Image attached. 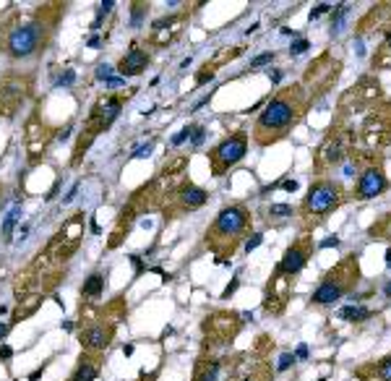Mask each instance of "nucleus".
<instances>
[{
  "mask_svg": "<svg viewBox=\"0 0 391 381\" xmlns=\"http://www.w3.org/2000/svg\"><path fill=\"white\" fill-rule=\"evenodd\" d=\"M305 92L303 86L287 89V92H279L277 97H271L264 107V113L256 120V128H253V141L258 146H269L274 141L284 139L290 128L297 123V118L303 115L305 110Z\"/></svg>",
  "mask_w": 391,
  "mask_h": 381,
  "instance_id": "1",
  "label": "nucleus"
},
{
  "mask_svg": "<svg viewBox=\"0 0 391 381\" xmlns=\"http://www.w3.org/2000/svg\"><path fill=\"white\" fill-rule=\"evenodd\" d=\"M248 222H250V214L243 207H224L214 217L209 233H206V243L219 256V261H224L227 256L235 253V248L240 245V240L248 230Z\"/></svg>",
  "mask_w": 391,
  "mask_h": 381,
  "instance_id": "2",
  "label": "nucleus"
},
{
  "mask_svg": "<svg viewBox=\"0 0 391 381\" xmlns=\"http://www.w3.org/2000/svg\"><path fill=\"white\" fill-rule=\"evenodd\" d=\"M357 277H360V266H357V259L355 256H344L334 269H329V272L324 274V280H321V285L313 290L310 300L316 306H329L339 298H344L350 293V290L357 285Z\"/></svg>",
  "mask_w": 391,
  "mask_h": 381,
  "instance_id": "3",
  "label": "nucleus"
},
{
  "mask_svg": "<svg viewBox=\"0 0 391 381\" xmlns=\"http://www.w3.org/2000/svg\"><path fill=\"white\" fill-rule=\"evenodd\" d=\"M342 204V188L334 181H316L303 201V222L305 225H318L329 212H334Z\"/></svg>",
  "mask_w": 391,
  "mask_h": 381,
  "instance_id": "4",
  "label": "nucleus"
},
{
  "mask_svg": "<svg viewBox=\"0 0 391 381\" xmlns=\"http://www.w3.org/2000/svg\"><path fill=\"white\" fill-rule=\"evenodd\" d=\"M47 37H50V29L42 18H34L29 24H21L16 29H11L8 39H6V50L11 58H32L37 55L44 44H47Z\"/></svg>",
  "mask_w": 391,
  "mask_h": 381,
  "instance_id": "5",
  "label": "nucleus"
},
{
  "mask_svg": "<svg viewBox=\"0 0 391 381\" xmlns=\"http://www.w3.org/2000/svg\"><path fill=\"white\" fill-rule=\"evenodd\" d=\"M248 151V133L245 131H235L227 139H222L212 151H209V167L214 177H222L229 167H235Z\"/></svg>",
  "mask_w": 391,
  "mask_h": 381,
  "instance_id": "6",
  "label": "nucleus"
},
{
  "mask_svg": "<svg viewBox=\"0 0 391 381\" xmlns=\"http://www.w3.org/2000/svg\"><path fill=\"white\" fill-rule=\"evenodd\" d=\"M115 319L110 316H91L81 324V332H79V340H81V347L84 352H91V355H102L107 350V345L112 342V334H115Z\"/></svg>",
  "mask_w": 391,
  "mask_h": 381,
  "instance_id": "7",
  "label": "nucleus"
},
{
  "mask_svg": "<svg viewBox=\"0 0 391 381\" xmlns=\"http://www.w3.org/2000/svg\"><path fill=\"white\" fill-rule=\"evenodd\" d=\"M120 107H123V97H118V94L102 97L94 107H91V113H89V118H86V133H91V136L97 139L99 133H102L105 128H110L112 120L120 115Z\"/></svg>",
  "mask_w": 391,
  "mask_h": 381,
  "instance_id": "8",
  "label": "nucleus"
},
{
  "mask_svg": "<svg viewBox=\"0 0 391 381\" xmlns=\"http://www.w3.org/2000/svg\"><path fill=\"white\" fill-rule=\"evenodd\" d=\"M271 378H274L271 366L266 361H261V358H253V355L238 358V363L227 373V381H271Z\"/></svg>",
  "mask_w": 391,
  "mask_h": 381,
  "instance_id": "9",
  "label": "nucleus"
},
{
  "mask_svg": "<svg viewBox=\"0 0 391 381\" xmlns=\"http://www.w3.org/2000/svg\"><path fill=\"white\" fill-rule=\"evenodd\" d=\"M310 251H313V238H300L297 243H292L284 251L279 266H277V280L279 277H292V274L300 272V269L308 264V259H310Z\"/></svg>",
  "mask_w": 391,
  "mask_h": 381,
  "instance_id": "10",
  "label": "nucleus"
},
{
  "mask_svg": "<svg viewBox=\"0 0 391 381\" xmlns=\"http://www.w3.org/2000/svg\"><path fill=\"white\" fill-rule=\"evenodd\" d=\"M203 204H206V191L193 186V183H186L170 196V207H165V214L175 217V214H183V212H193Z\"/></svg>",
  "mask_w": 391,
  "mask_h": 381,
  "instance_id": "11",
  "label": "nucleus"
},
{
  "mask_svg": "<svg viewBox=\"0 0 391 381\" xmlns=\"http://www.w3.org/2000/svg\"><path fill=\"white\" fill-rule=\"evenodd\" d=\"M240 329V316L238 313H214L212 319H206L203 332L219 345V342H229Z\"/></svg>",
  "mask_w": 391,
  "mask_h": 381,
  "instance_id": "12",
  "label": "nucleus"
},
{
  "mask_svg": "<svg viewBox=\"0 0 391 381\" xmlns=\"http://www.w3.org/2000/svg\"><path fill=\"white\" fill-rule=\"evenodd\" d=\"M386 175H383V170L381 167H376V165H368L362 172H360V177H357V186H355V196L357 198H376L378 193H383L386 191Z\"/></svg>",
  "mask_w": 391,
  "mask_h": 381,
  "instance_id": "13",
  "label": "nucleus"
},
{
  "mask_svg": "<svg viewBox=\"0 0 391 381\" xmlns=\"http://www.w3.org/2000/svg\"><path fill=\"white\" fill-rule=\"evenodd\" d=\"M350 141H355V139L352 136H344V133H339V131L331 128L326 144L321 146V151H318V165H326V167L339 165L344 160V154H347V144Z\"/></svg>",
  "mask_w": 391,
  "mask_h": 381,
  "instance_id": "14",
  "label": "nucleus"
},
{
  "mask_svg": "<svg viewBox=\"0 0 391 381\" xmlns=\"http://www.w3.org/2000/svg\"><path fill=\"white\" fill-rule=\"evenodd\" d=\"M21 99H24V89L16 81H0V113L11 115Z\"/></svg>",
  "mask_w": 391,
  "mask_h": 381,
  "instance_id": "15",
  "label": "nucleus"
},
{
  "mask_svg": "<svg viewBox=\"0 0 391 381\" xmlns=\"http://www.w3.org/2000/svg\"><path fill=\"white\" fill-rule=\"evenodd\" d=\"M97 376H99V355L81 352L79 366H76V371L71 373V378H68V381H94Z\"/></svg>",
  "mask_w": 391,
  "mask_h": 381,
  "instance_id": "16",
  "label": "nucleus"
},
{
  "mask_svg": "<svg viewBox=\"0 0 391 381\" xmlns=\"http://www.w3.org/2000/svg\"><path fill=\"white\" fill-rule=\"evenodd\" d=\"M146 63H149V55H146L144 50L131 47V50L125 53V58L120 60L118 71H120L123 76H136V73H141V71L146 68Z\"/></svg>",
  "mask_w": 391,
  "mask_h": 381,
  "instance_id": "17",
  "label": "nucleus"
},
{
  "mask_svg": "<svg viewBox=\"0 0 391 381\" xmlns=\"http://www.w3.org/2000/svg\"><path fill=\"white\" fill-rule=\"evenodd\" d=\"M219 373H222V363L217 358L201 355L193 368V381H219Z\"/></svg>",
  "mask_w": 391,
  "mask_h": 381,
  "instance_id": "18",
  "label": "nucleus"
},
{
  "mask_svg": "<svg viewBox=\"0 0 391 381\" xmlns=\"http://www.w3.org/2000/svg\"><path fill=\"white\" fill-rule=\"evenodd\" d=\"M371 316H373V311H371V308H365V306H344V308L339 311V319H344V321H355V324L368 321Z\"/></svg>",
  "mask_w": 391,
  "mask_h": 381,
  "instance_id": "19",
  "label": "nucleus"
},
{
  "mask_svg": "<svg viewBox=\"0 0 391 381\" xmlns=\"http://www.w3.org/2000/svg\"><path fill=\"white\" fill-rule=\"evenodd\" d=\"M105 293V274H91L84 287H81V295L84 298H99Z\"/></svg>",
  "mask_w": 391,
  "mask_h": 381,
  "instance_id": "20",
  "label": "nucleus"
},
{
  "mask_svg": "<svg viewBox=\"0 0 391 381\" xmlns=\"http://www.w3.org/2000/svg\"><path fill=\"white\" fill-rule=\"evenodd\" d=\"M373 65H378V68H383V65H391V32L386 34V42L381 44L378 55L373 58Z\"/></svg>",
  "mask_w": 391,
  "mask_h": 381,
  "instance_id": "21",
  "label": "nucleus"
},
{
  "mask_svg": "<svg viewBox=\"0 0 391 381\" xmlns=\"http://www.w3.org/2000/svg\"><path fill=\"white\" fill-rule=\"evenodd\" d=\"M373 376H376V381H391V355L381 358L373 366Z\"/></svg>",
  "mask_w": 391,
  "mask_h": 381,
  "instance_id": "22",
  "label": "nucleus"
},
{
  "mask_svg": "<svg viewBox=\"0 0 391 381\" xmlns=\"http://www.w3.org/2000/svg\"><path fill=\"white\" fill-rule=\"evenodd\" d=\"M287 217H292V207H287V204H271V209H269V219H287Z\"/></svg>",
  "mask_w": 391,
  "mask_h": 381,
  "instance_id": "23",
  "label": "nucleus"
},
{
  "mask_svg": "<svg viewBox=\"0 0 391 381\" xmlns=\"http://www.w3.org/2000/svg\"><path fill=\"white\" fill-rule=\"evenodd\" d=\"M18 222V209H13L6 219H3V238L6 240H11V233H13V225Z\"/></svg>",
  "mask_w": 391,
  "mask_h": 381,
  "instance_id": "24",
  "label": "nucleus"
},
{
  "mask_svg": "<svg viewBox=\"0 0 391 381\" xmlns=\"http://www.w3.org/2000/svg\"><path fill=\"white\" fill-rule=\"evenodd\" d=\"M305 50H308V39H297V42H292L290 55H303Z\"/></svg>",
  "mask_w": 391,
  "mask_h": 381,
  "instance_id": "25",
  "label": "nucleus"
},
{
  "mask_svg": "<svg viewBox=\"0 0 391 381\" xmlns=\"http://www.w3.org/2000/svg\"><path fill=\"white\" fill-rule=\"evenodd\" d=\"M112 8H115V3H112V0H107V3H102V6H99V11H97V24H94V27H99L102 16H107V13H110Z\"/></svg>",
  "mask_w": 391,
  "mask_h": 381,
  "instance_id": "26",
  "label": "nucleus"
},
{
  "mask_svg": "<svg viewBox=\"0 0 391 381\" xmlns=\"http://www.w3.org/2000/svg\"><path fill=\"white\" fill-rule=\"evenodd\" d=\"M258 245H261V233H253L245 240V251H253V248H258Z\"/></svg>",
  "mask_w": 391,
  "mask_h": 381,
  "instance_id": "27",
  "label": "nucleus"
},
{
  "mask_svg": "<svg viewBox=\"0 0 391 381\" xmlns=\"http://www.w3.org/2000/svg\"><path fill=\"white\" fill-rule=\"evenodd\" d=\"M191 131H193V125H186V128H183L180 133H177V136H172V144L177 146V144H183V141H186L188 136H191Z\"/></svg>",
  "mask_w": 391,
  "mask_h": 381,
  "instance_id": "28",
  "label": "nucleus"
},
{
  "mask_svg": "<svg viewBox=\"0 0 391 381\" xmlns=\"http://www.w3.org/2000/svg\"><path fill=\"white\" fill-rule=\"evenodd\" d=\"M329 11H331V6H329V3H321V6H316V8L310 11V21H313V18H318V16H324V13H329Z\"/></svg>",
  "mask_w": 391,
  "mask_h": 381,
  "instance_id": "29",
  "label": "nucleus"
},
{
  "mask_svg": "<svg viewBox=\"0 0 391 381\" xmlns=\"http://www.w3.org/2000/svg\"><path fill=\"white\" fill-rule=\"evenodd\" d=\"M295 363V355L292 352H284L282 358H279V371H284V368H290Z\"/></svg>",
  "mask_w": 391,
  "mask_h": 381,
  "instance_id": "30",
  "label": "nucleus"
},
{
  "mask_svg": "<svg viewBox=\"0 0 391 381\" xmlns=\"http://www.w3.org/2000/svg\"><path fill=\"white\" fill-rule=\"evenodd\" d=\"M269 60H274V53H264V55H258V58H253L250 65L256 68V65H264V63H269Z\"/></svg>",
  "mask_w": 391,
  "mask_h": 381,
  "instance_id": "31",
  "label": "nucleus"
},
{
  "mask_svg": "<svg viewBox=\"0 0 391 381\" xmlns=\"http://www.w3.org/2000/svg\"><path fill=\"white\" fill-rule=\"evenodd\" d=\"M214 79V71L212 68H203L198 76H196V84H206V81H212Z\"/></svg>",
  "mask_w": 391,
  "mask_h": 381,
  "instance_id": "32",
  "label": "nucleus"
},
{
  "mask_svg": "<svg viewBox=\"0 0 391 381\" xmlns=\"http://www.w3.org/2000/svg\"><path fill=\"white\" fill-rule=\"evenodd\" d=\"M97 79H105V81L112 79V68H110V65H99V68H97Z\"/></svg>",
  "mask_w": 391,
  "mask_h": 381,
  "instance_id": "33",
  "label": "nucleus"
},
{
  "mask_svg": "<svg viewBox=\"0 0 391 381\" xmlns=\"http://www.w3.org/2000/svg\"><path fill=\"white\" fill-rule=\"evenodd\" d=\"M151 149H154V144L149 141V144H144V146L136 149V151H133V157H149V154H151Z\"/></svg>",
  "mask_w": 391,
  "mask_h": 381,
  "instance_id": "34",
  "label": "nucleus"
},
{
  "mask_svg": "<svg viewBox=\"0 0 391 381\" xmlns=\"http://www.w3.org/2000/svg\"><path fill=\"white\" fill-rule=\"evenodd\" d=\"M191 133H193V146H198V144L203 141V128H201V125H193Z\"/></svg>",
  "mask_w": 391,
  "mask_h": 381,
  "instance_id": "35",
  "label": "nucleus"
},
{
  "mask_svg": "<svg viewBox=\"0 0 391 381\" xmlns=\"http://www.w3.org/2000/svg\"><path fill=\"white\" fill-rule=\"evenodd\" d=\"M73 81H76V73H73V71H65V73L58 79V84H65V86H68V84H73Z\"/></svg>",
  "mask_w": 391,
  "mask_h": 381,
  "instance_id": "36",
  "label": "nucleus"
},
{
  "mask_svg": "<svg viewBox=\"0 0 391 381\" xmlns=\"http://www.w3.org/2000/svg\"><path fill=\"white\" fill-rule=\"evenodd\" d=\"M141 13H144V6H133V24L139 27V21H141Z\"/></svg>",
  "mask_w": 391,
  "mask_h": 381,
  "instance_id": "37",
  "label": "nucleus"
},
{
  "mask_svg": "<svg viewBox=\"0 0 391 381\" xmlns=\"http://www.w3.org/2000/svg\"><path fill=\"white\" fill-rule=\"evenodd\" d=\"M105 84H107L110 89H118V86H123V84H125V79H118V76H112V79H110V81H105Z\"/></svg>",
  "mask_w": 391,
  "mask_h": 381,
  "instance_id": "38",
  "label": "nucleus"
},
{
  "mask_svg": "<svg viewBox=\"0 0 391 381\" xmlns=\"http://www.w3.org/2000/svg\"><path fill=\"white\" fill-rule=\"evenodd\" d=\"M11 355H13V350H11L8 345H0V358H6V361H8Z\"/></svg>",
  "mask_w": 391,
  "mask_h": 381,
  "instance_id": "39",
  "label": "nucleus"
},
{
  "mask_svg": "<svg viewBox=\"0 0 391 381\" xmlns=\"http://www.w3.org/2000/svg\"><path fill=\"white\" fill-rule=\"evenodd\" d=\"M321 248H329V245H339V238H329V240H324V243H318Z\"/></svg>",
  "mask_w": 391,
  "mask_h": 381,
  "instance_id": "40",
  "label": "nucleus"
},
{
  "mask_svg": "<svg viewBox=\"0 0 391 381\" xmlns=\"http://www.w3.org/2000/svg\"><path fill=\"white\" fill-rule=\"evenodd\" d=\"M282 188H284V191H297V183H295V181H284Z\"/></svg>",
  "mask_w": 391,
  "mask_h": 381,
  "instance_id": "41",
  "label": "nucleus"
},
{
  "mask_svg": "<svg viewBox=\"0 0 391 381\" xmlns=\"http://www.w3.org/2000/svg\"><path fill=\"white\" fill-rule=\"evenodd\" d=\"M305 355H308V347L300 345V347H297V355H295V358H305Z\"/></svg>",
  "mask_w": 391,
  "mask_h": 381,
  "instance_id": "42",
  "label": "nucleus"
},
{
  "mask_svg": "<svg viewBox=\"0 0 391 381\" xmlns=\"http://www.w3.org/2000/svg\"><path fill=\"white\" fill-rule=\"evenodd\" d=\"M271 81L279 84V81H282V71H274V73H271Z\"/></svg>",
  "mask_w": 391,
  "mask_h": 381,
  "instance_id": "43",
  "label": "nucleus"
},
{
  "mask_svg": "<svg viewBox=\"0 0 391 381\" xmlns=\"http://www.w3.org/2000/svg\"><path fill=\"white\" fill-rule=\"evenodd\" d=\"M6 334H8V324H0V340H3Z\"/></svg>",
  "mask_w": 391,
  "mask_h": 381,
  "instance_id": "44",
  "label": "nucleus"
},
{
  "mask_svg": "<svg viewBox=\"0 0 391 381\" xmlns=\"http://www.w3.org/2000/svg\"><path fill=\"white\" fill-rule=\"evenodd\" d=\"M386 266H388V272H391V248L386 251Z\"/></svg>",
  "mask_w": 391,
  "mask_h": 381,
  "instance_id": "45",
  "label": "nucleus"
},
{
  "mask_svg": "<svg viewBox=\"0 0 391 381\" xmlns=\"http://www.w3.org/2000/svg\"><path fill=\"white\" fill-rule=\"evenodd\" d=\"M386 295H388V298H391V282H388V285H386Z\"/></svg>",
  "mask_w": 391,
  "mask_h": 381,
  "instance_id": "46",
  "label": "nucleus"
}]
</instances>
